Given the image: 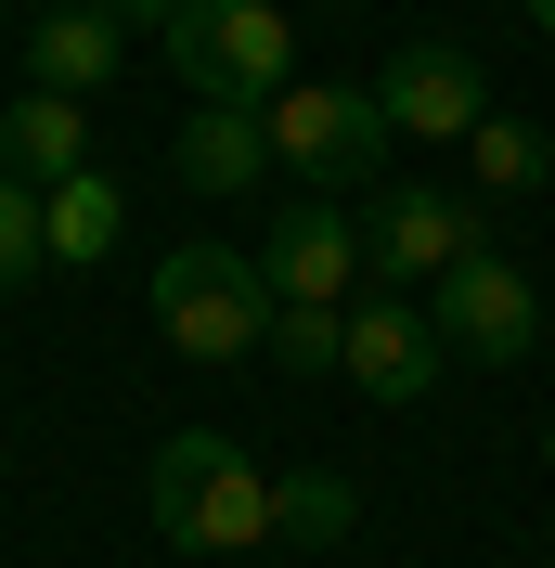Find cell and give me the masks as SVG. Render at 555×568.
<instances>
[{
	"label": "cell",
	"mask_w": 555,
	"mask_h": 568,
	"mask_svg": "<svg viewBox=\"0 0 555 568\" xmlns=\"http://www.w3.org/2000/svg\"><path fill=\"white\" fill-rule=\"evenodd\" d=\"M155 530H169L181 556H259V542H272V465L233 453L220 426L155 439Z\"/></svg>",
	"instance_id": "cell-1"
},
{
	"label": "cell",
	"mask_w": 555,
	"mask_h": 568,
	"mask_svg": "<svg viewBox=\"0 0 555 568\" xmlns=\"http://www.w3.org/2000/svg\"><path fill=\"white\" fill-rule=\"evenodd\" d=\"M155 39H169V78L194 104H272V91H297V27L272 0H181Z\"/></svg>",
	"instance_id": "cell-2"
},
{
	"label": "cell",
	"mask_w": 555,
	"mask_h": 568,
	"mask_svg": "<svg viewBox=\"0 0 555 568\" xmlns=\"http://www.w3.org/2000/svg\"><path fill=\"white\" fill-rule=\"evenodd\" d=\"M155 323H169L181 362H259L272 284H259V258H233V246H169L155 258Z\"/></svg>",
	"instance_id": "cell-3"
},
{
	"label": "cell",
	"mask_w": 555,
	"mask_h": 568,
	"mask_svg": "<svg viewBox=\"0 0 555 568\" xmlns=\"http://www.w3.org/2000/svg\"><path fill=\"white\" fill-rule=\"evenodd\" d=\"M272 169H297L311 194L375 181V169H387V116H375V91H336V78L272 91Z\"/></svg>",
	"instance_id": "cell-4"
},
{
	"label": "cell",
	"mask_w": 555,
	"mask_h": 568,
	"mask_svg": "<svg viewBox=\"0 0 555 568\" xmlns=\"http://www.w3.org/2000/svg\"><path fill=\"white\" fill-rule=\"evenodd\" d=\"M478 246H491L478 207H452V194H426V181H387L375 220H362V272H387V284H452Z\"/></svg>",
	"instance_id": "cell-5"
},
{
	"label": "cell",
	"mask_w": 555,
	"mask_h": 568,
	"mask_svg": "<svg viewBox=\"0 0 555 568\" xmlns=\"http://www.w3.org/2000/svg\"><path fill=\"white\" fill-rule=\"evenodd\" d=\"M426 323H440V349L452 362H529V336H543V297H529V272L517 258H465V272L426 297Z\"/></svg>",
	"instance_id": "cell-6"
},
{
	"label": "cell",
	"mask_w": 555,
	"mask_h": 568,
	"mask_svg": "<svg viewBox=\"0 0 555 568\" xmlns=\"http://www.w3.org/2000/svg\"><path fill=\"white\" fill-rule=\"evenodd\" d=\"M375 116H387V142H465L491 116V91H478V65L452 39H401L375 65Z\"/></svg>",
	"instance_id": "cell-7"
},
{
	"label": "cell",
	"mask_w": 555,
	"mask_h": 568,
	"mask_svg": "<svg viewBox=\"0 0 555 568\" xmlns=\"http://www.w3.org/2000/svg\"><path fill=\"white\" fill-rule=\"evenodd\" d=\"M259 284H272V311H349V284H362V220H336L323 194L272 220V246H259Z\"/></svg>",
	"instance_id": "cell-8"
},
{
	"label": "cell",
	"mask_w": 555,
	"mask_h": 568,
	"mask_svg": "<svg viewBox=\"0 0 555 568\" xmlns=\"http://www.w3.org/2000/svg\"><path fill=\"white\" fill-rule=\"evenodd\" d=\"M440 323H426L414 311V297H362V311H349V349H336V375H349V388H362V400H426V388H440Z\"/></svg>",
	"instance_id": "cell-9"
},
{
	"label": "cell",
	"mask_w": 555,
	"mask_h": 568,
	"mask_svg": "<svg viewBox=\"0 0 555 568\" xmlns=\"http://www.w3.org/2000/svg\"><path fill=\"white\" fill-rule=\"evenodd\" d=\"M0 169L13 181H78L91 169V104H65V91H27V104H0Z\"/></svg>",
	"instance_id": "cell-10"
},
{
	"label": "cell",
	"mask_w": 555,
	"mask_h": 568,
	"mask_svg": "<svg viewBox=\"0 0 555 568\" xmlns=\"http://www.w3.org/2000/svg\"><path fill=\"white\" fill-rule=\"evenodd\" d=\"M259 169H272V104H194V130H181V181H194V194H245Z\"/></svg>",
	"instance_id": "cell-11"
},
{
	"label": "cell",
	"mask_w": 555,
	"mask_h": 568,
	"mask_svg": "<svg viewBox=\"0 0 555 568\" xmlns=\"http://www.w3.org/2000/svg\"><path fill=\"white\" fill-rule=\"evenodd\" d=\"M27 78H39V91H65V104H91V91L117 78V27H104V13H78V0H52V13L27 27Z\"/></svg>",
	"instance_id": "cell-12"
},
{
	"label": "cell",
	"mask_w": 555,
	"mask_h": 568,
	"mask_svg": "<svg viewBox=\"0 0 555 568\" xmlns=\"http://www.w3.org/2000/svg\"><path fill=\"white\" fill-rule=\"evenodd\" d=\"M39 220H52V258H65V272H91V258L130 233V194H117V169H78V181H52V194H39Z\"/></svg>",
	"instance_id": "cell-13"
},
{
	"label": "cell",
	"mask_w": 555,
	"mask_h": 568,
	"mask_svg": "<svg viewBox=\"0 0 555 568\" xmlns=\"http://www.w3.org/2000/svg\"><path fill=\"white\" fill-rule=\"evenodd\" d=\"M465 155H478L491 194H543V181H555V142L529 130V116H478V130H465Z\"/></svg>",
	"instance_id": "cell-14"
},
{
	"label": "cell",
	"mask_w": 555,
	"mask_h": 568,
	"mask_svg": "<svg viewBox=\"0 0 555 568\" xmlns=\"http://www.w3.org/2000/svg\"><path fill=\"white\" fill-rule=\"evenodd\" d=\"M349 517H362L349 478H272V530H284V542H336Z\"/></svg>",
	"instance_id": "cell-15"
},
{
	"label": "cell",
	"mask_w": 555,
	"mask_h": 568,
	"mask_svg": "<svg viewBox=\"0 0 555 568\" xmlns=\"http://www.w3.org/2000/svg\"><path fill=\"white\" fill-rule=\"evenodd\" d=\"M27 272H52V220H39V181L0 169V284H27Z\"/></svg>",
	"instance_id": "cell-16"
},
{
	"label": "cell",
	"mask_w": 555,
	"mask_h": 568,
	"mask_svg": "<svg viewBox=\"0 0 555 568\" xmlns=\"http://www.w3.org/2000/svg\"><path fill=\"white\" fill-rule=\"evenodd\" d=\"M259 349L284 362V375H336V349H349V311H272V336Z\"/></svg>",
	"instance_id": "cell-17"
},
{
	"label": "cell",
	"mask_w": 555,
	"mask_h": 568,
	"mask_svg": "<svg viewBox=\"0 0 555 568\" xmlns=\"http://www.w3.org/2000/svg\"><path fill=\"white\" fill-rule=\"evenodd\" d=\"M78 13H104V27H169L181 0H78Z\"/></svg>",
	"instance_id": "cell-18"
},
{
	"label": "cell",
	"mask_w": 555,
	"mask_h": 568,
	"mask_svg": "<svg viewBox=\"0 0 555 568\" xmlns=\"http://www.w3.org/2000/svg\"><path fill=\"white\" fill-rule=\"evenodd\" d=\"M529 27H543V39H555V0H529Z\"/></svg>",
	"instance_id": "cell-19"
}]
</instances>
